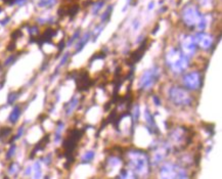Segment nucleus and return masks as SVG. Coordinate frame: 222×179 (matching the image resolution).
Returning <instances> with one entry per match:
<instances>
[{"instance_id": "obj_1", "label": "nucleus", "mask_w": 222, "mask_h": 179, "mask_svg": "<svg viewBox=\"0 0 222 179\" xmlns=\"http://www.w3.org/2000/svg\"><path fill=\"white\" fill-rule=\"evenodd\" d=\"M166 63L174 73H182L188 67V58L177 48H172L166 54Z\"/></svg>"}, {"instance_id": "obj_2", "label": "nucleus", "mask_w": 222, "mask_h": 179, "mask_svg": "<svg viewBox=\"0 0 222 179\" xmlns=\"http://www.w3.org/2000/svg\"><path fill=\"white\" fill-rule=\"evenodd\" d=\"M129 164L134 171L140 174L149 172V157L142 150H132L129 151Z\"/></svg>"}, {"instance_id": "obj_3", "label": "nucleus", "mask_w": 222, "mask_h": 179, "mask_svg": "<svg viewBox=\"0 0 222 179\" xmlns=\"http://www.w3.org/2000/svg\"><path fill=\"white\" fill-rule=\"evenodd\" d=\"M169 97L176 106H189L193 103V97L189 95V93L178 86H172L169 89Z\"/></svg>"}, {"instance_id": "obj_4", "label": "nucleus", "mask_w": 222, "mask_h": 179, "mask_svg": "<svg viewBox=\"0 0 222 179\" xmlns=\"http://www.w3.org/2000/svg\"><path fill=\"white\" fill-rule=\"evenodd\" d=\"M160 78V70L157 67H153L142 74L141 78L139 80V87L140 89H147L151 87L157 82Z\"/></svg>"}, {"instance_id": "obj_5", "label": "nucleus", "mask_w": 222, "mask_h": 179, "mask_svg": "<svg viewBox=\"0 0 222 179\" xmlns=\"http://www.w3.org/2000/svg\"><path fill=\"white\" fill-rule=\"evenodd\" d=\"M183 85L189 90H196L201 85V76L198 72H190L183 76Z\"/></svg>"}, {"instance_id": "obj_6", "label": "nucleus", "mask_w": 222, "mask_h": 179, "mask_svg": "<svg viewBox=\"0 0 222 179\" xmlns=\"http://www.w3.org/2000/svg\"><path fill=\"white\" fill-rule=\"evenodd\" d=\"M181 46H182V49H183V53L186 56L193 55L198 46L196 38L193 36H185L181 42Z\"/></svg>"}, {"instance_id": "obj_7", "label": "nucleus", "mask_w": 222, "mask_h": 179, "mask_svg": "<svg viewBox=\"0 0 222 179\" xmlns=\"http://www.w3.org/2000/svg\"><path fill=\"white\" fill-rule=\"evenodd\" d=\"M194 38H196L197 44L203 49H209L213 44L212 36H210V35L206 33H198L194 36Z\"/></svg>"}, {"instance_id": "obj_8", "label": "nucleus", "mask_w": 222, "mask_h": 179, "mask_svg": "<svg viewBox=\"0 0 222 179\" xmlns=\"http://www.w3.org/2000/svg\"><path fill=\"white\" fill-rule=\"evenodd\" d=\"M201 14L197 8H188L183 13V19L186 25L193 26L196 24L198 18H200Z\"/></svg>"}, {"instance_id": "obj_9", "label": "nucleus", "mask_w": 222, "mask_h": 179, "mask_svg": "<svg viewBox=\"0 0 222 179\" xmlns=\"http://www.w3.org/2000/svg\"><path fill=\"white\" fill-rule=\"evenodd\" d=\"M92 85V80L89 78L88 73H84L83 75H80L77 80V88L79 90H86L89 88V86Z\"/></svg>"}, {"instance_id": "obj_10", "label": "nucleus", "mask_w": 222, "mask_h": 179, "mask_svg": "<svg viewBox=\"0 0 222 179\" xmlns=\"http://www.w3.org/2000/svg\"><path fill=\"white\" fill-rule=\"evenodd\" d=\"M176 165H173L169 163L162 167L161 169V177L167 178V177H176Z\"/></svg>"}, {"instance_id": "obj_11", "label": "nucleus", "mask_w": 222, "mask_h": 179, "mask_svg": "<svg viewBox=\"0 0 222 179\" xmlns=\"http://www.w3.org/2000/svg\"><path fill=\"white\" fill-rule=\"evenodd\" d=\"M146 44H147V41H142V43L141 45L139 46L138 49H136L135 51L131 54V56H130V61H131V63L132 64H136V63H138V61L141 60V57L143 55V53H145V48H146Z\"/></svg>"}, {"instance_id": "obj_12", "label": "nucleus", "mask_w": 222, "mask_h": 179, "mask_svg": "<svg viewBox=\"0 0 222 179\" xmlns=\"http://www.w3.org/2000/svg\"><path fill=\"white\" fill-rule=\"evenodd\" d=\"M22 115V108L19 106H14L11 110L10 114L8 116V121L11 124H15L19 119V117Z\"/></svg>"}, {"instance_id": "obj_13", "label": "nucleus", "mask_w": 222, "mask_h": 179, "mask_svg": "<svg viewBox=\"0 0 222 179\" xmlns=\"http://www.w3.org/2000/svg\"><path fill=\"white\" fill-rule=\"evenodd\" d=\"M78 103H79V98L77 96H73L72 99H70V102H68V103L65 106V111H66V115L69 116L71 115L74 112V110L77 108Z\"/></svg>"}, {"instance_id": "obj_14", "label": "nucleus", "mask_w": 222, "mask_h": 179, "mask_svg": "<svg viewBox=\"0 0 222 179\" xmlns=\"http://www.w3.org/2000/svg\"><path fill=\"white\" fill-rule=\"evenodd\" d=\"M32 173L34 174V178H41L42 177V162L41 160H37L32 165Z\"/></svg>"}, {"instance_id": "obj_15", "label": "nucleus", "mask_w": 222, "mask_h": 179, "mask_svg": "<svg viewBox=\"0 0 222 179\" xmlns=\"http://www.w3.org/2000/svg\"><path fill=\"white\" fill-rule=\"evenodd\" d=\"M145 120H146L147 124H149V126L151 127V128H149L150 131H151V133H153L154 129L156 130V133H158V127H157V125H156V122H155V120H154V117H153V115L151 114L150 111L147 110V108L145 110Z\"/></svg>"}, {"instance_id": "obj_16", "label": "nucleus", "mask_w": 222, "mask_h": 179, "mask_svg": "<svg viewBox=\"0 0 222 179\" xmlns=\"http://www.w3.org/2000/svg\"><path fill=\"white\" fill-rule=\"evenodd\" d=\"M90 36H91V34H90V33H86L82 38L80 39L79 41H77V44H76V51H75V53L80 52L81 50L83 49V47H84L85 45H86L87 41L89 40V38H90Z\"/></svg>"}, {"instance_id": "obj_17", "label": "nucleus", "mask_w": 222, "mask_h": 179, "mask_svg": "<svg viewBox=\"0 0 222 179\" xmlns=\"http://www.w3.org/2000/svg\"><path fill=\"white\" fill-rule=\"evenodd\" d=\"M65 128V124L63 122H60L57 124L56 126V129L54 131V134H53V140L56 143H58L60 141H61V131Z\"/></svg>"}, {"instance_id": "obj_18", "label": "nucleus", "mask_w": 222, "mask_h": 179, "mask_svg": "<svg viewBox=\"0 0 222 179\" xmlns=\"http://www.w3.org/2000/svg\"><path fill=\"white\" fill-rule=\"evenodd\" d=\"M19 170H21V167H19L18 163H11L8 166V169H7V174L13 175V176H17L19 172Z\"/></svg>"}, {"instance_id": "obj_19", "label": "nucleus", "mask_w": 222, "mask_h": 179, "mask_svg": "<svg viewBox=\"0 0 222 179\" xmlns=\"http://www.w3.org/2000/svg\"><path fill=\"white\" fill-rule=\"evenodd\" d=\"M21 93L19 92H15V91H11L8 93V96H7V103L13 106V104L17 102V99L18 98V96Z\"/></svg>"}, {"instance_id": "obj_20", "label": "nucleus", "mask_w": 222, "mask_h": 179, "mask_svg": "<svg viewBox=\"0 0 222 179\" xmlns=\"http://www.w3.org/2000/svg\"><path fill=\"white\" fill-rule=\"evenodd\" d=\"M17 149H18V146L15 143H13V145H10V147L7 150L6 155H5L6 160H10V159H13V157H14L15 153H17Z\"/></svg>"}, {"instance_id": "obj_21", "label": "nucleus", "mask_w": 222, "mask_h": 179, "mask_svg": "<svg viewBox=\"0 0 222 179\" xmlns=\"http://www.w3.org/2000/svg\"><path fill=\"white\" fill-rule=\"evenodd\" d=\"M93 158H94V153H93L92 150H89L83 155L82 161L81 162H82V164H87V163L91 162L93 160Z\"/></svg>"}, {"instance_id": "obj_22", "label": "nucleus", "mask_w": 222, "mask_h": 179, "mask_svg": "<svg viewBox=\"0 0 222 179\" xmlns=\"http://www.w3.org/2000/svg\"><path fill=\"white\" fill-rule=\"evenodd\" d=\"M56 3V0H40L38 2V6L40 7H51Z\"/></svg>"}, {"instance_id": "obj_23", "label": "nucleus", "mask_w": 222, "mask_h": 179, "mask_svg": "<svg viewBox=\"0 0 222 179\" xmlns=\"http://www.w3.org/2000/svg\"><path fill=\"white\" fill-rule=\"evenodd\" d=\"M79 37H80V29H79V30H77L76 32L73 34V36L69 39V41L67 42V45H68V46L73 45V44H74V42L77 41V40H78V38H79Z\"/></svg>"}, {"instance_id": "obj_24", "label": "nucleus", "mask_w": 222, "mask_h": 179, "mask_svg": "<svg viewBox=\"0 0 222 179\" xmlns=\"http://www.w3.org/2000/svg\"><path fill=\"white\" fill-rule=\"evenodd\" d=\"M69 57H70V53L69 52H67V53H65L64 55H63V57H61V61H60V64L57 65V68H56V72L58 71V70H60L61 67H63V66H65L66 64H67V61H69Z\"/></svg>"}, {"instance_id": "obj_25", "label": "nucleus", "mask_w": 222, "mask_h": 179, "mask_svg": "<svg viewBox=\"0 0 222 179\" xmlns=\"http://www.w3.org/2000/svg\"><path fill=\"white\" fill-rule=\"evenodd\" d=\"M112 11H113V6H108L106 13H104L102 15V22H103V23L107 22V21H108V19H110Z\"/></svg>"}, {"instance_id": "obj_26", "label": "nucleus", "mask_w": 222, "mask_h": 179, "mask_svg": "<svg viewBox=\"0 0 222 179\" xmlns=\"http://www.w3.org/2000/svg\"><path fill=\"white\" fill-rule=\"evenodd\" d=\"M17 61V56H14V55H10L6 58V60L4 61V63H3V66H4L5 68L7 67H10L11 65H13L14 64V61Z\"/></svg>"}, {"instance_id": "obj_27", "label": "nucleus", "mask_w": 222, "mask_h": 179, "mask_svg": "<svg viewBox=\"0 0 222 179\" xmlns=\"http://www.w3.org/2000/svg\"><path fill=\"white\" fill-rule=\"evenodd\" d=\"M24 133H25V125H22V126L18 129V132H17V134L14 135L13 141H15L17 139H19L23 135H24Z\"/></svg>"}, {"instance_id": "obj_28", "label": "nucleus", "mask_w": 222, "mask_h": 179, "mask_svg": "<svg viewBox=\"0 0 222 179\" xmlns=\"http://www.w3.org/2000/svg\"><path fill=\"white\" fill-rule=\"evenodd\" d=\"M138 118H139V107H138V104H136V106L134 107V112H133V121H132V127L134 126V124L138 121Z\"/></svg>"}, {"instance_id": "obj_29", "label": "nucleus", "mask_w": 222, "mask_h": 179, "mask_svg": "<svg viewBox=\"0 0 222 179\" xmlns=\"http://www.w3.org/2000/svg\"><path fill=\"white\" fill-rule=\"evenodd\" d=\"M51 161H52V155L51 154H48L47 155H45V157H43L41 159V162L43 163L45 166H49Z\"/></svg>"}, {"instance_id": "obj_30", "label": "nucleus", "mask_w": 222, "mask_h": 179, "mask_svg": "<svg viewBox=\"0 0 222 179\" xmlns=\"http://www.w3.org/2000/svg\"><path fill=\"white\" fill-rule=\"evenodd\" d=\"M28 32L31 36H35V35H37V33L39 32V29L37 26H31L28 28Z\"/></svg>"}, {"instance_id": "obj_31", "label": "nucleus", "mask_w": 222, "mask_h": 179, "mask_svg": "<svg viewBox=\"0 0 222 179\" xmlns=\"http://www.w3.org/2000/svg\"><path fill=\"white\" fill-rule=\"evenodd\" d=\"M104 4V2L103 1H99V2H97V3H94V9H93V13L94 14H97L98 13V11L100 10V8L103 7V5Z\"/></svg>"}, {"instance_id": "obj_32", "label": "nucleus", "mask_w": 222, "mask_h": 179, "mask_svg": "<svg viewBox=\"0 0 222 179\" xmlns=\"http://www.w3.org/2000/svg\"><path fill=\"white\" fill-rule=\"evenodd\" d=\"M205 27H206V19H205V18H202L201 21H200V23H198V28L200 29V30H204Z\"/></svg>"}, {"instance_id": "obj_33", "label": "nucleus", "mask_w": 222, "mask_h": 179, "mask_svg": "<svg viewBox=\"0 0 222 179\" xmlns=\"http://www.w3.org/2000/svg\"><path fill=\"white\" fill-rule=\"evenodd\" d=\"M32 174V166H27L25 170H24V175L25 176H30V175Z\"/></svg>"}, {"instance_id": "obj_34", "label": "nucleus", "mask_w": 222, "mask_h": 179, "mask_svg": "<svg viewBox=\"0 0 222 179\" xmlns=\"http://www.w3.org/2000/svg\"><path fill=\"white\" fill-rule=\"evenodd\" d=\"M78 10H79V5L75 4V5H73L71 7V10H70V13H71L72 15H75L78 13Z\"/></svg>"}, {"instance_id": "obj_35", "label": "nucleus", "mask_w": 222, "mask_h": 179, "mask_svg": "<svg viewBox=\"0 0 222 179\" xmlns=\"http://www.w3.org/2000/svg\"><path fill=\"white\" fill-rule=\"evenodd\" d=\"M154 102H155L156 104H157V106H160V104H161V102H160L157 96H154Z\"/></svg>"}, {"instance_id": "obj_36", "label": "nucleus", "mask_w": 222, "mask_h": 179, "mask_svg": "<svg viewBox=\"0 0 222 179\" xmlns=\"http://www.w3.org/2000/svg\"><path fill=\"white\" fill-rule=\"evenodd\" d=\"M154 6H155V2L154 1H151L150 4H149V9L151 10V8H154Z\"/></svg>"}, {"instance_id": "obj_37", "label": "nucleus", "mask_w": 222, "mask_h": 179, "mask_svg": "<svg viewBox=\"0 0 222 179\" xmlns=\"http://www.w3.org/2000/svg\"><path fill=\"white\" fill-rule=\"evenodd\" d=\"M159 28H160V26H159V25H157V27H156L155 30L153 31V34H156V32H157V31L159 30Z\"/></svg>"}, {"instance_id": "obj_38", "label": "nucleus", "mask_w": 222, "mask_h": 179, "mask_svg": "<svg viewBox=\"0 0 222 179\" xmlns=\"http://www.w3.org/2000/svg\"><path fill=\"white\" fill-rule=\"evenodd\" d=\"M166 10H167V7H166V6H164V7H163V8H162V10H161V11H162V13H164V11H166Z\"/></svg>"}]
</instances>
